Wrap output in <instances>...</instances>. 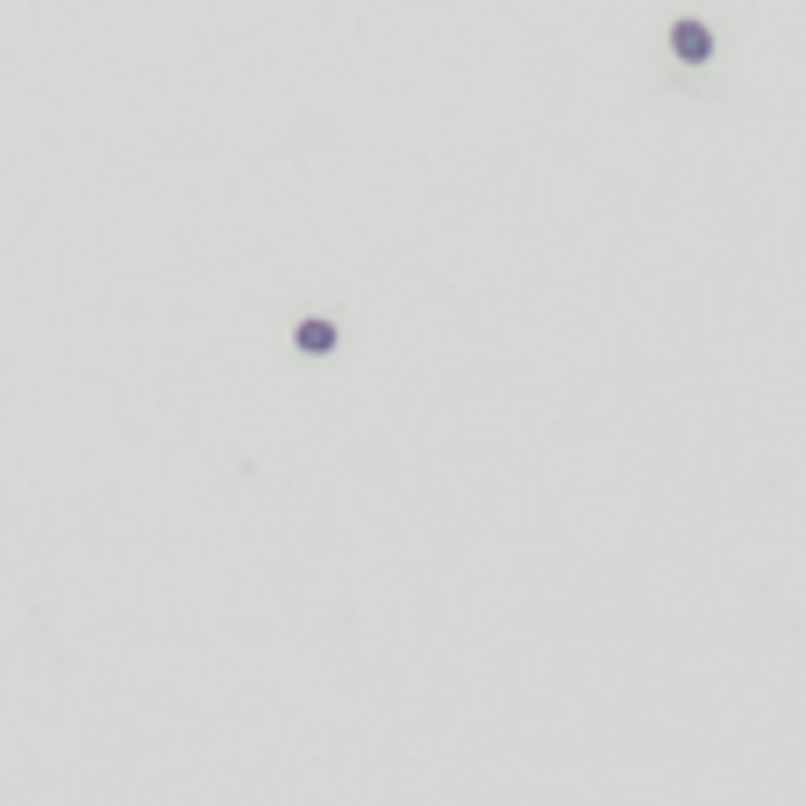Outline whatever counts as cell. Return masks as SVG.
I'll list each match as a JSON object with an SVG mask.
<instances>
[{"label": "cell", "instance_id": "7a4b0ae2", "mask_svg": "<svg viewBox=\"0 0 806 806\" xmlns=\"http://www.w3.org/2000/svg\"><path fill=\"white\" fill-rule=\"evenodd\" d=\"M300 351L307 357H329L335 351V329H329V321H300Z\"/></svg>", "mask_w": 806, "mask_h": 806}, {"label": "cell", "instance_id": "6da1fadb", "mask_svg": "<svg viewBox=\"0 0 806 806\" xmlns=\"http://www.w3.org/2000/svg\"><path fill=\"white\" fill-rule=\"evenodd\" d=\"M671 50H678L685 64H707V58H714V36H707L700 22H678V29H671Z\"/></svg>", "mask_w": 806, "mask_h": 806}]
</instances>
